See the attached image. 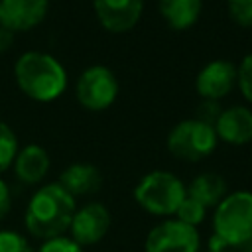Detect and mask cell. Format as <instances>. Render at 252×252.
Listing matches in <instances>:
<instances>
[{
    "mask_svg": "<svg viewBox=\"0 0 252 252\" xmlns=\"http://www.w3.org/2000/svg\"><path fill=\"white\" fill-rule=\"evenodd\" d=\"M75 211L77 203L73 195H69L57 181L45 183L32 195L24 213V224L37 240L65 236Z\"/></svg>",
    "mask_w": 252,
    "mask_h": 252,
    "instance_id": "1",
    "label": "cell"
},
{
    "mask_svg": "<svg viewBox=\"0 0 252 252\" xmlns=\"http://www.w3.org/2000/svg\"><path fill=\"white\" fill-rule=\"evenodd\" d=\"M14 79L18 89L32 100L51 102L67 89V71L59 59L45 51H26L14 63Z\"/></svg>",
    "mask_w": 252,
    "mask_h": 252,
    "instance_id": "2",
    "label": "cell"
},
{
    "mask_svg": "<svg viewBox=\"0 0 252 252\" xmlns=\"http://www.w3.org/2000/svg\"><path fill=\"white\" fill-rule=\"evenodd\" d=\"M187 197V185L171 171L146 173L134 187V201L154 217H173Z\"/></svg>",
    "mask_w": 252,
    "mask_h": 252,
    "instance_id": "3",
    "label": "cell"
},
{
    "mask_svg": "<svg viewBox=\"0 0 252 252\" xmlns=\"http://www.w3.org/2000/svg\"><path fill=\"white\" fill-rule=\"evenodd\" d=\"M215 236L232 248H240L252 238V191H232L215 207Z\"/></svg>",
    "mask_w": 252,
    "mask_h": 252,
    "instance_id": "4",
    "label": "cell"
},
{
    "mask_svg": "<svg viewBox=\"0 0 252 252\" xmlns=\"http://www.w3.org/2000/svg\"><path fill=\"white\" fill-rule=\"evenodd\" d=\"M219 138L211 124L187 118L177 122L167 134V150L173 158L183 161H201L217 150Z\"/></svg>",
    "mask_w": 252,
    "mask_h": 252,
    "instance_id": "5",
    "label": "cell"
},
{
    "mask_svg": "<svg viewBox=\"0 0 252 252\" xmlns=\"http://www.w3.org/2000/svg\"><path fill=\"white\" fill-rule=\"evenodd\" d=\"M118 91H120L118 79L114 71L108 69L106 65L87 67L75 83L77 102L91 112H100L110 108L118 96Z\"/></svg>",
    "mask_w": 252,
    "mask_h": 252,
    "instance_id": "6",
    "label": "cell"
},
{
    "mask_svg": "<svg viewBox=\"0 0 252 252\" xmlns=\"http://www.w3.org/2000/svg\"><path fill=\"white\" fill-rule=\"evenodd\" d=\"M201 236L195 226L179 219H165L156 224L144 242V252H199Z\"/></svg>",
    "mask_w": 252,
    "mask_h": 252,
    "instance_id": "7",
    "label": "cell"
},
{
    "mask_svg": "<svg viewBox=\"0 0 252 252\" xmlns=\"http://www.w3.org/2000/svg\"><path fill=\"white\" fill-rule=\"evenodd\" d=\"M108 228H110V213L106 205L98 201H91L75 211L69 232L71 238L85 248L100 242L106 236Z\"/></svg>",
    "mask_w": 252,
    "mask_h": 252,
    "instance_id": "8",
    "label": "cell"
},
{
    "mask_svg": "<svg viewBox=\"0 0 252 252\" xmlns=\"http://www.w3.org/2000/svg\"><path fill=\"white\" fill-rule=\"evenodd\" d=\"M236 87V65L226 59L209 61L195 77V91L203 100H220Z\"/></svg>",
    "mask_w": 252,
    "mask_h": 252,
    "instance_id": "9",
    "label": "cell"
},
{
    "mask_svg": "<svg viewBox=\"0 0 252 252\" xmlns=\"http://www.w3.org/2000/svg\"><path fill=\"white\" fill-rule=\"evenodd\" d=\"M93 10L106 32L126 33L140 22L144 0H93Z\"/></svg>",
    "mask_w": 252,
    "mask_h": 252,
    "instance_id": "10",
    "label": "cell"
},
{
    "mask_svg": "<svg viewBox=\"0 0 252 252\" xmlns=\"http://www.w3.org/2000/svg\"><path fill=\"white\" fill-rule=\"evenodd\" d=\"M49 10V0H0V26L18 33L37 28Z\"/></svg>",
    "mask_w": 252,
    "mask_h": 252,
    "instance_id": "11",
    "label": "cell"
},
{
    "mask_svg": "<svg viewBox=\"0 0 252 252\" xmlns=\"http://www.w3.org/2000/svg\"><path fill=\"white\" fill-rule=\"evenodd\" d=\"M217 138L230 146H242L252 142V110L248 106H228L220 110L213 124Z\"/></svg>",
    "mask_w": 252,
    "mask_h": 252,
    "instance_id": "12",
    "label": "cell"
},
{
    "mask_svg": "<svg viewBox=\"0 0 252 252\" xmlns=\"http://www.w3.org/2000/svg\"><path fill=\"white\" fill-rule=\"evenodd\" d=\"M12 167L18 181L26 185H37L49 171V154L39 144H26L18 150Z\"/></svg>",
    "mask_w": 252,
    "mask_h": 252,
    "instance_id": "13",
    "label": "cell"
},
{
    "mask_svg": "<svg viewBox=\"0 0 252 252\" xmlns=\"http://www.w3.org/2000/svg\"><path fill=\"white\" fill-rule=\"evenodd\" d=\"M57 183L73 197H81V195H93L100 189L102 185V173L98 171L96 165L93 163H85V161H77L67 165Z\"/></svg>",
    "mask_w": 252,
    "mask_h": 252,
    "instance_id": "14",
    "label": "cell"
},
{
    "mask_svg": "<svg viewBox=\"0 0 252 252\" xmlns=\"http://www.w3.org/2000/svg\"><path fill=\"white\" fill-rule=\"evenodd\" d=\"M203 0H158V12L167 28L185 32L193 28L201 16Z\"/></svg>",
    "mask_w": 252,
    "mask_h": 252,
    "instance_id": "15",
    "label": "cell"
},
{
    "mask_svg": "<svg viewBox=\"0 0 252 252\" xmlns=\"http://www.w3.org/2000/svg\"><path fill=\"white\" fill-rule=\"evenodd\" d=\"M226 193H228V187L224 177L215 171H203L195 175L187 185V195L199 201L207 209L217 207L226 197Z\"/></svg>",
    "mask_w": 252,
    "mask_h": 252,
    "instance_id": "16",
    "label": "cell"
},
{
    "mask_svg": "<svg viewBox=\"0 0 252 252\" xmlns=\"http://www.w3.org/2000/svg\"><path fill=\"white\" fill-rule=\"evenodd\" d=\"M18 150L20 146H18V138L14 130L6 122L0 120V173H4L14 163Z\"/></svg>",
    "mask_w": 252,
    "mask_h": 252,
    "instance_id": "17",
    "label": "cell"
},
{
    "mask_svg": "<svg viewBox=\"0 0 252 252\" xmlns=\"http://www.w3.org/2000/svg\"><path fill=\"white\" fill-rule=\"evenodd\" d=\"M173 217L179 219L181 222L191 224V226L197 228V224H201L205 220V217H207V207H203L199 201H195L193 197L187 195L181 201V205H179V209H177V213Z\"/></svg>",
    "mask_w": 252,
    "mask_h": 252,
    "instance_id": "18",
    "label": "cell"
},
{
    "mask_svg": "<svg viewBox=\"0 0 252 252\" xmlns=\"http://www.w3.org/2000/svg\"><path fill=\"white\" fill-rule=\"evenodd\" d=\"M0 252H35L30 240L18 230H0Z\"/></svg>",
    "mask_w": 252,
    "mask_h": 252,
    "instance_id": "19",
    "label": "cell"
},
{
    "mask_svg": "<svg viewBox=\"0 0 252 252\" xmlns=\"http://www.w3.org/2000/svg\"><path fill=\"white\" fill-rule=\"evenodd\" d=\"M230 20L240 28H252V0H226Z\"/></svg>",
    "mask_w": 252,
    "mask_h": 252,
    "instance_id": "20",
    "label": "cell"
},
{
    "mask_svg": "<svg viewBox=\"0 0 252 252\" xmlns=\"http://www.w3.org/2000/svg\"><path fill=\"white\" fill-rule=\"evenodd\" d=\"M236 87L240 94L252 104V53L244 55V59L236 67Z\"/></svg>",
    "mask_w": 252,
    "mask_h": 252,
    "instance_id": "21",
    "label": "cell"
},
{
    "mask_svg": "<svg viewBox=\"0 0 252 252\" xmlns=\"http://www.w3.org/2000/svg\"><path fill=\"white\" fill-rule=\"evenodd\" d=\"M35 252H83V246H79L71 236H57L43 240Z\"/></svg>",
    "mask_w": 252,
    "mask_h": 252,
    "instance_id": "22",
    "label": "cell"
},
{
    "mask_svg": "<svg viewBox=\"0 0 252 252\" xmlns=\"http://www.w3.org/2000/svg\"><path fill=\"white\" fill-rule=\"evenodd\" d=\"M220 106H219V102L217 100H203L199 106H197V120H203V122H207V124H215V120L219 118V114H220Z\"/></svg>",
    "mask_w": 252,
    "mask_h": 252,
    "instance_id": "23",
    "label": "cell"
},
{
    "mask_svg": "<svg viewBox=\"0 0 252 252\" xmlns=\"http://www.w3.org/2000/svg\"><path fill=\"white\" fill-rule=\"evenodd\" d=\"M12 209V195H10V187L8 183L0 177V220L6 219V215Z\"/></svg>",
    "mask_w": 252,
    "mask_h": 252,
    "instance_id": "24",
    "label": "cell"
},
{
    "mask_svg": "<svg viewBox=\"0 0 252 252\" xmlns=\"http://www.w3.org/2000/svg\"><path fill=\"white\" fill-rule=\"evenodd\" d=\"M207 252H238L236 248H232V246H228L224 240H220L219 236H211L209 238V246H207Z\"/></svg>",
    "mask_w": 252,
    "mask_h": 252,
    "instance_id": "25",
    "label": "cell"
},
{
    "mask_svg": "<svg viewBox=\"0 0 252 252\" xmlns=\"http://www.w3.org/2000/svg\"><path fill=\"white\" fill-rule=\"evenodd\" d=\"M14 35H16L14 32H10V30H6V28L0 26V53L8 51L14 45Z\"/></svg>",
    "mask_w": 252,
    "mask_h": 252,
    "instance_id": "26",
    "label": "cell"
},
{
    "mask_svg": "<svg viewBox=\"0 0 252 252\" xmlns=\"http://www.w3.org/2000/svg\"><path fill=\"white\" fill-rule=\"evenodd\" d=\"M238 252H252V238H250V240H246V242L238 248Z\"/></svg>",
    "mask_w": 252,
    "mask_h": 252,
    "instance_id": "27",
    "label": "cell"
}]
</instances>
